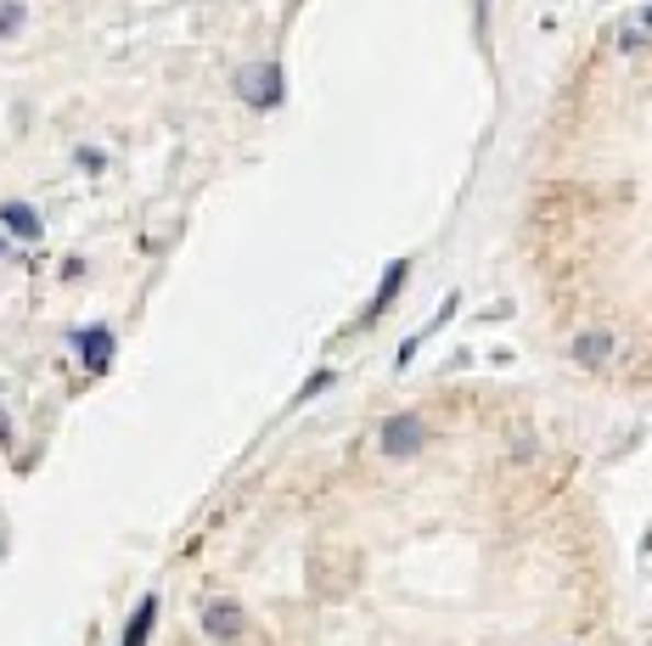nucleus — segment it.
Here are the masks:
<instances>
[{
	"mask_svg": "<svg viewBox=\"0 0 652 646\" xmlns=\"http://www.w3.org/2000/svg\"><path fill=\"white\" fill-rule=\"evenodd\" d=\"M231 90H237V102L254 108V113H276L288 102V85H282V63H248L237 79H231Z\"/></svg>",
	"mask_w": 652,
	"mask_h": 646,
	"instance_id": "nucleus-1",
	"label": "nucleus"
},
{
	"mask_svg": "<svg viewBox=\"0 0 652 646\" xmlns=\"http://www.w3.org/2000/svg\"><path fill=\"white\" fill-rule=\"evenodd\" d=\"M68 343H74V355H79V366H85L90 377H102V371L113 366V355H119V332H113L108 321H90V326H79Z\"/></svg>",
	"mask_w": 652,
	"mask_h": 646,
	"instance_id": "nucleus-2",
	"label": "nucleus"
},
{
	"mask_svg": "<svg viewBox=\"0 0 652 646\" xmlns=\"http://www.w3.org/2000/svg\"><path fill=\"white\" fill-rule=\"evenodd\" d=\"M423 444H428V422L416 416V411H400V416H389L378 427V450L383 456H416Z\"/></svg>",
	"mask_w": 652,
	"mask_h": 646,
	"instance_id": "nucleus-3",
	"label": "nucleus"
},
{
	"mask_svg": "<svg viewBox=\"0 0 652 646\" xmlns=\"http://www.w3.org/2000/svg\"><path fill=\"white\" fill-rule=\"evenodd\" d=\"M405 281H411V259H389V270H383V281H378V292H371V304H366V315H360V326H371V321H383V315L394 310V298L405 292Z\"/></svg>",
	"mask_w": 652,
	"mask_h": 646,
	"instance_id": "nucleus-4",
	"label": "nucleus"
},
{
	"mask_svg": "<svg viewBox=\"0 0 652 646\" xmlns=\"http://www.w3.org/2000/svg\"><path fill=\"white\" fill-rule=\"evenodd\" d=\"M0 231L18 236V242H40L45 236V214L34 203H23V197H7V203H0Z\"/></svg>",
	"mask_w": 652,
	"mask_h": 646,
	"instance_id": "nucleus-5",
	"label": "nucleus"
},
{
	"mask_svg": "<svg viewBox=\"0 0 652 646\" xmlns=\"http://www.w3.org/2000/svg\"><path fill=\"white\" fill-rule=\"evenodd\" d=\"M203 630H209L214 641H243L248 613H243L237 602H209V608H203Z\"/></svg>",
	"mask_w": 652,
	"mask_h": 646,
	"instance_id": "nucleus-6",
	"label": "nucleus"
},
{
	"mask_svg": "<svg viewBox=\"0 0 652 646\" xmlns=\"http://www.w3.org/2000/svg\"><path fill=\"white\" fill-rule=\"evenodd\" d=\"M569 355H574L580 366H591V371H596V366H608V360H614V332H580Z\"/></svg>",
	"mask_w": 652,
	"mask_h": 646,
	"instance_id": "nucleus-7",
	"label": "nucleus"
},
{
	"mask_svg": "<svg viewBox=\"0 0 652 646\" xmlns=\"http://www.w3.org/2000/svg\"><path fill=\"white\" fill-rule=\"evenodd\" d=\"M450 315H456V292L445 298V304H439V315H434V321H428L423 332H416V337H405V343H400V355H394V371H405V366L416 360V349H423V343H428V337H434V332H439V326H445Z\"/></svg>",
	"mask_w": 652,
	"mask_h": 646,
	"instance_id": "nucleus-8",
	"label": "nucleus"
},
{
	"mask_svg": "<svg viewBox=\"0 0 652 646\" xmlns=\"http://www.w3.org/2000/svg\"><path fill=\"white\" fill-rule=\"evenodd\" d=\"M153 624H158V595H142V608H135V619H130V630H124L119 646H147Z\"/></svg>",
	"mask_w": 652,
	"mask_h": 646,
	"instance_id": "nucleus-9",
	"label": "nucleus"
},
{
	"mask_svg": "<svg viewBox=\"0 0 652 646\" xmlns=\"http://www.w3.org/2000/svg\"><path fill=\"white\" fill-rule=\"evenodd\" d=\"M29 29V0H0V40H18Z\"/></svg>",
	"mask_w": 652,
	"mask_h": 646,
	"instance_id": "nucleus-10",
	"label": "nucleus"
},
{
	"mask_svg": "<svg viewBox=\"0 0 652 646\" xmlns=\"http://www.w3.org/2000/svg\"><path fill=\"white\" fill-rule=\"evenodd\" d=\"M619 45H625V52H641V45H647V7H636V18L625 23Z\"/></svg>",
	"mask_w": 652,
	"mask_h": 646,
	"instance_id": "nucleus-11",
	"label": "nucleus"
},
{
	"mask_svg": "<svg viewBox=\"0 0 652 646\" xmlns=\"http://www.w3.org/2000/svg\"><path fill=\"white\" fill-rule=\"evenodd\" d=\"M74 164H79L85 175H102V164H108V153H102V146H74Z\"/></svg>",
	"mask_w": 652,
	"mask_h": 646,
	"instance_id": "nucleus-12",
	"label": "nucleus"
},
{
	"mask_svg": "<svg viewBox=\"0 0 652 646\" xmlns=\"http://www.w3.org/2000/svg\"><path fill=\"white\" fill-rule=\"evenodd\" d=\"M333 382H338V371H315V377H310V382H304V388L293 393V405H304V400H315V393H321V388H333Z\"/></svg>",
	"mask_w": 652,
	"mask_h": 646,
	"instance_id": "nucleus-13",
	"label": "nucleus"
},
{
	"mask_svg": "<svg viewBox=\"0 0 652 646\" xmlns=\"http://www.w3.org/2000/svg\"><path fill=\"white\" fill-rule=\"evenodd\" d=\"M7 254H12V247H7V236H0V259H7Z\"/></svg>",
	"mask_w": 652,
	"mask_h": 646,
	"instance_id": "nucleus-14",
	"label": "nucleus"
}]
</instances>
